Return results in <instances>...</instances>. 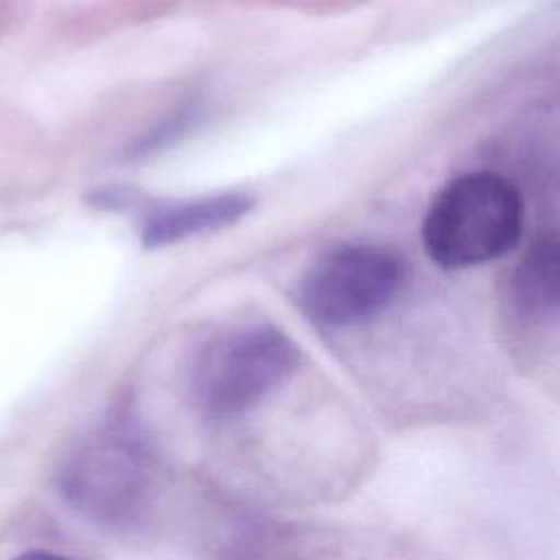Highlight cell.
Wrapping results in <instances>:
<instances>
[{
    "instance_id": "1",
    "label": "cell",
    "mask_w": 560,
    "mask_h": 560,
    "mask_svg": "<svg viewBox=\"0 0 560 560\" xmlns=\"http://www.w3.org/2000/svg\"><path fill=\"white\" fill-rule=\"evenodd\" d=\"M523 232V201L505 177L477 171L448 182L431 201L422 241L444 269L483 265L510 252Z\"/></svg>"
},
{
    "instance_id": "2",
    "label": "cell",
    "mask_w": 560,
    "mask_h": 560,
    "mask_svg": "<svg viewBox=\"0 0 560 560\" xmlns=\"http://www.w3.org/2000/svg\"><path fill=\"white\" fill-rule=\"evenodd\" d=\"M59 492L98 525H138L153 494V468L133 424L114 418L83 438L61 464Z\"/></svg>"
},
{
    "instance_id": "3",
    "label": "cell",
    "mask_w": 560,
    "mask_h": 560,
    "mask_svg": "<svg viewBox=\"0 0 560 560\" xmlns=\"http://www.w3.org/2000/svg\"><path fill=\"white\" fill-rule=\"evenodd\" d=\"M298 368L295 343L267 324L245 326L210 339L190 368V396L208 418H232L254 409Z\"/></svg>"
},
{
    "instance_id": "4",
    "label": "cell",
    "mask_w": 560,
    "mask_h": 560,
    "mask_svg": "<svg viewBox=\"0 0 560 560\" xmlns=\"http://www.w3.org/2000/svg\"><path fill=\"white\" fill-rule=\"evenodd\" d=\"M405 265L378 245H346L319 256L300 287L304 313L319 326L343 328L378 315L398 295Z\"/></svg>"
},
{
    "instance_id": "5",
    "label": "cell",
    "mask_w": 560,
    "mask_h": 560,
    "mask_svg": "<svg viewBox=\"0 0 560 560\" xmlns=\"http://www.w3.org/2000/svg\"><path fill=\"white\" fill-rule=\"evenodd\" d=\"M252 203L254 201L243 192H219L160 203L144 214L140 238L144 247H164L203 232H214L243 219Z\"/></svg>"
},
{
    "instance_id": "6",
    "label": "cell",
    "mask_w": 560,
    "mask_h": 560,
    "mask_svg": "<svg viewBox=\"0 0 560 560\" xmlns=\"http://www.w3.org/2000/svg\"><path fill=\"white\" fill-rule=\"evenodd\" d=\"M558 241L540 236L516 265L510 291L521 315L547 317L558 311Z\"/></svg>"
},
{
    "instance_id": "7",
    "label": "cell",
    "mask_w": 560,
    "mask_h": 560,
    "mask_svg": "<svg viewBox=\"0 0 560 560\" xmlns=\"http://www.w3.org/2000/svg\"><path fill=\"white\" fill-rule=\"evenodd\" d=\"M18 560H72V558H66V556H59V553H50V551H31V553L20 556Z\"/></svg>"
}]
</instances>
